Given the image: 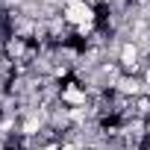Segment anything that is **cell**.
<instances>
[{
	"label": "cell",
	"instance_id": "277c9868",
	"mask_svg": "<svg viewBox=\"0 0 150 150\" xmlns=\"http://www.w3.org/2000/svg\"><path fill=\"white\" fill-rule=\"evenodd\" d=\"M59 150H83V147H80L77 141H62V144H59Z\"/></svg>",
	"mask_w": 150,
	"mask_h": 150
},
{
	"label": "cell",
	"instance_id": "3957f363",
	"mask_svg": "<svg viewBox=\"0 0 150 150\" xmlns=\"http://www.w3.org/2000/svg\"><path fill=\"white\" fill-rule=\"evenodd\" d=\"M115 91H118V94H124V97H129V100H135L138 94H144L141 80H138V77H127V74H121V80H118Z\"/></svg>",
	"mask_w": 150,
	"mask_h": 150
},
{
	"label": "cell",
	"instance_id": "6da1fadb",
	"mask_svg": "<svg viewBox=\"0 0 150 150\" xmlns=\"http://www.w3.org/2000/svg\"><path fill=\"white\" fill-rule=\"evenodd\" d=\"M62 18L68 27H80V24L97 21V6H91L88 0H68L62 9Z\"/></svg>",
	"mask_w": 150,
	"mask_h": 150
},
{
	"label": "cell",
	"instance_id": "7a4b0ae2",
	"mask_svg": "<svg viewBox=\"0 0 150 150\" xmlns=\"http://www.w3.org/2000/svg\"><path fill=\"white\" fill-rule=\"evenodd\" d=\"M59 100H62V106H86V103H88V91L71 77V80L59 88Z\"/></svg>",
	"mask_w": 150,
	"mask_h": 150
},
{
	"label": "cell",
	"instance_id": "5b68a950",
	"mask_svg": "<svg viewBox=\"0 0 150 150\" xmlns=\"http://www.w3.org/2000/svg\"><path fill=\"white\" fill-rule=\"evenodd\" d=\"M147 21H150V12H147Z\"/></svg>",
	"mask_w": 150,
	"mask_h": 150
}]
</instances>
